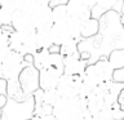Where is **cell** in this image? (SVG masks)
Instances as JSON below:
<instances>
[{
  "mask_svg": "<svg viewBox=\"0 0 124 120\" xmlns=\"http://www.w3.org/2000/svg\"><path fill=\"white\" fill-rule=\"evenodd\" d=\"M35 115L34 97H26L21 101L8 99L7 106L3 108L1 120H30Z\"/></svg>",
  "mask_w": 124,
  "mask_h": 120,
  "instance_id": "cell-1",
  "label": "cell"
},
{
  "mask_svg": "<svg viewBox=\"0 0 124 120\" xmlns=\"http://www.w3.org/2000/svg\"><path fill=\"white\" fill-rule=\"evenodd\" d=\"M112 74L114 70L108 63L107 58H98L96 62L89 63L83 74V80L87 83L92 84L93 87H98V85L112 81Z\"/></svg>",
  "mask_w": 124,
  "mask_h": 120,
  "instance_id": "cell-2",
  "label": "cell"
},
{
  "mask_svg": "<svg viewBox=\"0 0 124 120\" xmlns=\"http://www.w3.org/2000/svg\"><path fill=\"white\" fill-rule=\"evenodd\" d=\"M9 49L12 52H16L21 56H27V54H34L38 52V44L36 38L34 34H19L13 32L9 36Z\"/></svg>",
  "mask_w": 124,
  "mask_h": 120,
  "instance_id": "cell-3",
  "label": "cell"
},
{
  "mask_svg": "<svg viewBox=\"0 0 124 120\" xmlns=\"http://www.w3.org/2000/svg\"><path fill=\"white\" fill-rule=\"evenodd\" d=\"M1 74H3V80H18V76L23 67L26 66L25 61H23V56L16 53V52H10L5 60L1 63Z\"/></svg>",
  "mask_w": 124,
  "mask_h": 120,
  "instance_id": "cell-4",
  "label": "cell"
},
{
  "mask_svg": "<svg viewBox=\"0 0 124 120\" xmlns=\"http://www.w3.org/2000/svg\"><path fill=\"white\" fill-rule=\"evenodd\" d=\"M23 97H30L39 89V71L32 65H26L18 76Z\"/></svg>",
  "mask_w": 124,
  "mask_h": 120,
  "instance_id": "cell-5",
  "label": "cell"
},
{
  "mask_svg": "<svg viewBox=\"0 0 124 120\" xmlns=\"http://www.w3.org/2000/svg\"><path fill=\"white\" fill-rule=\"evenodd\" d=\"M31 22L35 30H49L53 26L52 19V8L49 7V1H39L38 8L31 14Z\"/></svg>",
  "mask_w": 124,
  "mask_h": 120,
  "instance_id": "cell-6",
  "label": "cell"
},
{
  "mask_svg": "<svg viewBox=\"0 0 124 120\" xmlns=\"http://www.w3.org/2000/svg\"><path fill=\"white\" fill-rule=\"evenodd\" d=\"M81 88V76H69L62 75L57 87V92L60 93L61 98H79Z\"/></svg>",
  "mask_w": 124,
  "mask_h": 120,
  "instance_id": "cell-7",
  "label": "cell"
},
{
  "mask_svg": "<svg viewBox=\"0 0 124 120\" xmlns=\"http://www.w3.org/2000/svg\"><path fill=\"white\" fill-rule=\"evenodd\" d=\"M96 4V1H79V0H70L66 4L67 7L69 19L83 23L84 21L91 18V8Z\"/></svg>",
  "mask_w": 124,
  "mask_h": 120,
  "instance_id": "cell-8",
  "label": "cell"
},
{
  "mask_svg": "<svg viewBox=\"0 0 124 120\" xmlns=\"http://www.w3.org/2000/svg\"><path fill=\"white\" fill-rule=\"evenodd\" d=\"M62 75L63 72L54 67H48L39 71V89H41L43 92L57 89Z\"/></svg>",
  "mask_w": 124,
  "mask_h": 120,
  "instance_id": "cell-9",
  "label": "cell"
},
{
  "mask_svg": "<svg viewBox=\"0 0 124 120\" xmlns=\"http://www.w3.org/2000/svg\"><path fill=\"white\" fill-rule=\"evenodd\" d=\"M12 29L16 32L19 34H34L36 30L34 29V25L31 22V17L23 13L22 10H16L12 18Z\"/></svg>",
  "mask_w": 124,
  "mask_h": 120,
  "instance_id": "cell-10",
  "label": "cell"
},
{
  "mask_svg": "<svg viewBox=\"0 0 124 120\" xmlns=\"http://www.w3.org/2000/svg\"><path fill=\"white\" fill-rule=\"evenodd\" d=\"M89 63L81 60L80 56L63 58V75L69 76H83V74Z\"/></svg>",
  "mask_w": 124,
  "mask_h": 120,
  "instance_id": "cell-11",
  "label": "cell"
},
{
  "mask_svg": "<svg viewBox=\"0 0 124 120\" xmlns=\"http://www.w3.org/2000/svg\"><path fill=\"white\" fill-rule=\"evenodd\" d=\"M67 1H60L53 3L49 1V7L52 8V19L53 25H66L69 21V13H67Z\"/></svg>",
  "mask_w": 124,
  "mask_h": 120,
  "instance_id": "cell-12",
  "label": "cell"
},
{
  "mask_svg": "<svg viewBox=\"0 0 124 120\" xmlns=\"http://www.w3.org/2000/svg\"><path fill=\"white\" fill-rule=\"evenodd\" d=\"M100 34V21L94 18H89L84 21L80 26V36L81 40H88V39H93Z\"/></svg>",
  "mask_w": 124,
  "mask_h": 120,
  "instance_id": "cell-13",
  "label": "cell"
},
{
  "mask_svg": "<svg viewBox=\"0 0 124 120\" xmlns=\"http://www.w3.org/2000/svg\"><path fill=\"white\" fill-rule=\"evenodd\" d=\"M50 34H52L53 45L56 46H61L69 40H71V36H70L69 29L66 25H53L50 29Z\"/></svg>",
  "mask_w": 124,
  "mask_h": 120,
  "instance_id": "cell-14",
  "label": "cell"
},
{
  "mask_svg": "<svg viewBox=\"0 0 124 120\" xmlns=\"http://www.w3.org/2000/svg\"><path fill=\"white\" fill-rule=\"evenodd\" d=\"M50 60H52V52L49 49H39L34 54L32 66L38 71H41L44 68L50 67Z\"/></svg>",
  "mask_w": 124,
  "mask_h": 120,
  "instance_id": "cell-15",
  "label": "cell"
},
{
  "mask_svg": "<svg viewBox=\"0 0 124 120\" xmlns=\"http://www.w3.org/2000/svg\"><path fill=\"white\" fill-rule=\"evenodd\" d=\"M35 38H36L38 49H50L53 46L50 29L49 30H38L35 32Z\"/></svg>",
  "mask_w": 124,
  "mask_h": 120,
  "instance_id": "cell-16",
  "label": "cell"
},
{
  "mask_svg": "<svg viewBox=\"0 0 124 120\" xmlns=\"http://www.w3.org/2000/svg\"><path fill=\"white\" fill-rule=\"evenodd\" d=\"M107 61L112 70H119L124 67V49H114L107 54Z\"/></svg>",
  "mask_w": 124,
  "mask_h": 120,
  "instance_id": "cell-17",
  "label": "cell"
},
{
  "mask_svg": "<svg viewBox=\"0 0 124 120\" xmlns=\"http://www.w3.org/2000/svg\"><path fill=\"white\" fill-rule=\"evenodd\" d=\"M61 99L60 93L57 92V89H52V90H44L41 92V106H46V107H54L58 101ZM40 106V107H41Z\"/></svg>",
  "mask_w": 124,
  "mask_h": 120,
  "instance_id": "cell-18",
  "label": "cell"
},
{
  "mask_svg": "<svg viewBox=\"0 0 124 120\" xmlns=\"http://www.w3.org/2000/svg\"><path fill=\"white\" fill-rule=\"evenodd\" d=\"M79 41L76 40H69L67 43H65L63 45L60 46V54L63 58L66 57H74V56H79Z\"/></svg>",
  "mask_w": 124,
  "mask_h": 120,
  "instance_id": "cell-19",
  "label": "cell"
},
{
  "mask_svg": "<svg viewBox=\"0 0 124 120\" xmlns=\"http://www.w3.org/2000/svg\"><path fill=\"white\" fill-rule=\"evenodd\" d=\"M13 32L12 26L8 27H0V45L9 46V36Z\"/></svg>",
  "mask_w": 124,
  "mask_h": 120,
  "instance_id": "cell-20",
  "label": "cell"
},
{
  "mask_svg": "<svg viewBox=\"0 0 124 120\" xmlns=\"http://www.w3.org/2000/svg\"><path fill=\"white\" fill-rule=\"evenodd\" d=\"M112 81L116 84H123L124 85V67L119 70H114L112 74Z\"/></svg>",
  "mask_w": 124,
  "mask_h": 120,
  "instance_id": "cell-21",
  "label": "cell"
},
{
  "mask_svg": "<svg viewBox=\"0 0 124 120\" xmlns=\"http://www.w3.org/2000/svg\"><path fill=\"white\" fill-rule=\"evenodd\" d=\"M12 50L9 49V46H5V45H0V63L5 60V58L9 56V53Z\"/></svg>",
  "mask_w": 124,
  "mask_h": 120,
  "instance_id": "cell-22",
  "label": "cell"
},
{
  "mask_svg": "<svg viewBox=\"0 0 124 120\" xmlns=\"http://www.w3.org/2000/svg\"><path fill=\"white\" fill-rule=\"evenodd\" d=\"M118 106L122 108V110L124 111V88L122 89V92L119 93V97H118Z\"/></svg>",
  "mask_w": 124,
  "mask_h": 120,
  "instance_id": "cell-23",
  "label": "cell"
},
{
  "mask_svg": "<svg viewBox=\"0 0 124 120\" xmlns=\"http://www.w3.org/2000/svg\"><path fill=\"white\" fill-rule=\"evenodd\" d=\"M8 99L9 98H8V96L5 94V93H0V108H1V110L7 106Z\"/></svg>",
  "mask_w": 124,
  "mask_h": 120,
  "instance_id": "cell-24",
  "label": "cell"
},
{
  "mask_svg": "<svg viewBox=\"0 0 124 120\" xmlns=\"http://www.w3.org/2000/svg\"><path fill=\"white\" fill-rule=\"evenodd\" d=\"M36 116V115H35ZM38 120H57L56 116L53 114H46V115H40V116H36Z\"/></svg>",
  "mask_w": 124,
  "mask_h": 120,
  "instance_id": "cell-25",
  "label": "cell"
},
{
  "mask_svg": "<svg viewBox=\"0 0 124 120\" xmlns=\"http://www.w3.org/2000/svg\"><path fill=\"white\" fill-rule=\"evenodd\" d=\"M120 25H122L123 30H124V15H122V17H120Z\"/></svg>",
  "mask_w": 124,
  "mask_h": 120,
  "instance_id": "cell-26",
  "label": "cell"
},
{
  "mask_svg": "<svg viewBox=\"0 0 124 120\" xmlns=\"http://www.w3.org/2000/svg\"><path fill=\"white\" fill-rule=\"evenodd\" d=\"M0 80H3V74H1V66H0Z\"/></svg>",
  "mask_w": 124,
  "mask_h": 120,
  "instance_id": "cell-27",
  "label": "cell"
},
{
  "mask_svg": "<svg viewBox=\"0 0 124 120\" xmlns=\"http://www.w3.org/2000/svg\"><path fill=\"white\" fill-rule=\"evenodd\" d=\"M1 118H3V110L0 108V120H1Z\"/></svg>",
  "mask_w": 124,
  "mask_h": 120,
  "instance_id": "cell-28",
  "label": "cell"
},
{
  "mask_svg": "<svg viewBox=\"0 0 124 120\" xmlns=\"http://www.w3.org/2000/svg\"><path fill=\"white\" fill-rule=\"evenodd\" d=\"M30 120H38V118H36V116L34 115V118H32V119H30Z\"/></svg>",
  "mask_w": 124,
  "mask_h": 120,
  "instance_id": "cell-29",
  "label": "cell"
},
{
  "mask_svg": "<svg viewBox=\"0 0 124 120\" xmlns=\"http://www.w3.org/2000/svg\"><path fill=\"white\" fill-rule=\"evenodd\" d=\"M0 27H1V25H0Z\"/></svg>",
  "mask_w": 124,
  "mask_h": 120,
  "instance_id": "cell-30",
  "label": "cell"
}]
</instances>
